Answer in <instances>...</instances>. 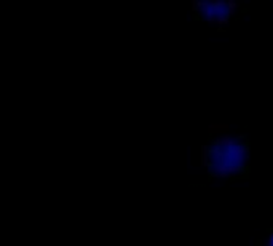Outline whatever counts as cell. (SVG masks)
I'll return each mask as SVG.
<instances>
[{
  "label": "cell",
  "instance_id": "1",
  "mask_svg": "<svg viewBox=\"0 0 273 246\" xmlns=\"http://www.w3.org/2000/svg\"><path fill=\"white\" fill-rule=\"evenodd\" d=\"M211 178H217V179H234V178H241L245 176L241 168L235 165H217V167H211L209 168Z\"/></svg>",
  "mask_w": 273,
  "mask_h": 246
},
{
  "label": "cell",
  "instance_id": "2",
  "mask_svg": "<svg viewBox=\"0 0 273 246\" xmlns=\"http://www.w3.org/2000/svg\"><path fill=\"white\" fill-rule=\"evenodd\" d=\"M245 142V138H230L229 135L225 136H217L214 141L211 142V149H220V150H232L238 147L240 144Z\"/></svg>",
  "mask_w": 273,
  "mask_h": 246
},
{
  "label": "cell",
  "instance_id": "3",
  "mask_svg": "<svg viewBox=\"0 0 273 246\" xmlns=\"http://www.w3.org/2000/svg\"><path fill=\"white\" fill-rule=\"evenodd\" d=\"M229 125L225 123H211L208 125V133L209 135H217V136H225L229 133Z\"/></svg>",
  "mask_w": 273,
  "mask_h": 246
},
{
  "label": "cell",
  "instance_id": "4",
  "mask_svg": "<svg viewBox=\"0 0 273 246\" xmlns=\"http://www.w3.org/2000/svg\"><path fill=\"white\" fill-rule=\"evenodd\" d=\"M209 153H211L209 144L201 146V165H203L205 168H209Z\"/></svg>",
  "mask_w": 273,
  "mask_h": 246
},
{
  "label": "cell",
  "instance_id": "5",
  "mask_svg": "<svg viewBox=\"0 0 273 246\" xmlns=\"http://www.w3.org/2000/svg\"><path fill=\"white\" fill-rule=\"evenodd\" d=\"M237 8H238V4L235 2V0H229V2H227V15L234 16L235 12H237Z\"/></svg>",
  "mask_w": 273,
  "mask_h": 246
},
{
  "label": "cell",
  "instance_id": "6",
  "mask_svg": "<svg viewBox=\"0 0 273 246\" xmlns=\"http://www.w3.org/2000/svg\"><path fill=\"white\" fill-rule=\"evenodd\" d=\"M265 246H273V230H271L270 235H268V238H267V241H265Z\"/></svg>",
  "mask_w": 273,
  "mask_h": 246
}]
</instances>
